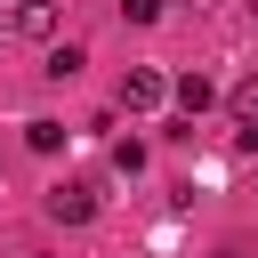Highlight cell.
Here are the masks:
<instances>
[{"label":"cell","instance_id":"obj_1","mask_svg":"<svg viewBox=\"0 0 258 258\" xmlns=\"http://www.w3.org/2000/svg\"><path fill=\"white\" fill-rule=\"evenodd\" d=\"M48 218H56V226H89V218H97V185L56 177V185H48Z\"/></svg>","mask_w":258,"mask_h":258},{"label":"cell","instance_id":"obj_2","mask_svg":"<svg viewBox=\"0 0 258 258\" xmlns=\"http://www.w3.org/2000/svg\"><path fill=\"white\" fill-rule=\"evenodd\" d=\"M161 97H169V81H161L153 64H129V73H121V105H129V113H153Z\"/></svg>","mask_w":258,"mask_h":258},{"label":"cell","instance_id":"obj_3","mask_svg":"<svg viewBox=\"0 0 258 258\" xmlns=\"http://www.w3.org/2000/svg\"><path fill=\"white\" fill-rule=\"evenodd\" d=\"M8 24L40 40V32H56V8H48V0H16V16H8Z\"/></svg>","mask_w":258,"mask_h":258},{"label":"cell","instance_id":"obj_4","mask_svg":"<svg viewBox=\"0 0 258 258\" xmlns=\"http://www.w3.org/2000/svg\"><path fill=\"white\" fill-rule=\"evenodd\" d=\"M226 105H234V121H242V129H250V137H258V73H250V81H242V89H234V97H226Z\"/></svg>","mask_w":258,"mask_h":258},{"label":"cell","instance_id":"obj_5","mask_svg":"<svg viewBox=\"0 0 258 258\" xmlns=\"http://www.w3.org/2000/svg\"><path fill=\"white\" fill-rule=\"evenodd\" d=\"M24 145H32V153H56V145H64V121H24Z\"/></svg>","mask_w":258,"mask_h":258},{"label":"cell","instance_id":"obj_6","mask_svg":"<svg viewBox=\"0 0 258 258\" xmlns=\"http://www.w3.org/2000/svg\"><path fill=\"white\" fill-rule=\"evenodd\" d=\"M210 97H218V89H210V81H202V73H185V81H177V105H185V113H202V105H210Z\"/></svg>","mask_w":258,"mask_h":258},{"label":"cell","instance_id":"obj_7","mask_svg":"<svg viewBox=\"0 0 258 258\" xmlns=\"http://www.w3.org/2000/svg\"><path fill=\"white\" fill-rule=\"evenodd\" d=\"M81 64H89V56H81V48H73V40H64V48H56V56H48V73H56V81H73V73H81Z\"/></svg>","mask_w":258,"mask_h":258},{"label":"cell","instance_id":"obj_8","mask_svg":"<svg viewBox=\"0 0 258 258\" xmlns=\"http://www.w3.org/2000/svg\"><path fill=\"white\" fill-rule=\"evenodd\" d=\"M121 16H129V24H153V16H161V0H121Z\"/></svg>","mask_w":258,"mask_h":258},{"label":"cell","instance_id":"obj_9","mask_svg":"<svg viewBox=\"0 0 258 258\" xmlns=\"http://www.w3.org/2000/svg\"><path fill=\"white\" fill-rule=\"evenodd\" d=\"M218 258H242V250H218Z\"/></svg>","mask_w":258,"mask_h":258}]
</instances>
